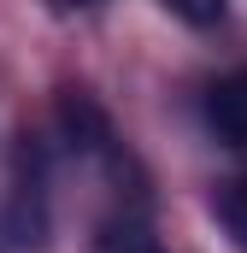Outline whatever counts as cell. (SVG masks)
Here are the masks:
<instances>
[{
	"label": "cell",
	"instance_id": "6da1fadb",
	"mask_svg": "<svg viewBox=\"0 0 247 253\" xmlns=\"http://www.w3.org/2000/svg\"><path fill=\"white\" fill-rule=\"evenodd\" d=\"M6 230L18 248H41L47 242V147L36 135L18 141V183L6 200Z\"/></svg>",
	"mask_w": 247,
	"mask_h": 253
},
{
	"label": "cell",
	"instance_id": "7a4b0ae2",
	"mask_svg": "<svg viewBox=\"0 0 247 253\" xmlns=\"http://www.w3.org/2000/svg\"><path fill=\"white\" fill-rule=\"evenodd\" d=\"M206 124L218 141L247 147V71H230L206 88Z\"/></svg>",
	"mask_w": 247,
	"mask_h": 253
},
{
	"label": "cell",
	"instance_id": "3957f363",
	"mask_svg": "<svg viewBox=\"0 0 247 253\" xmlns=\"http://www.w3.org/2000/svg\"><path fill=\"white\" fill-rule=\"evenodd\" d=\"M94 248L100 253H165V242L153 236V224H147L141 212H112V218L100 224Z\"/></svg>",
	"mask_w": 247,
	"mask_h": 253
},
{
	"label": "cell",
	"instance_id": "277c9868",
	"mask_svg": "<svg viewBox=\"0 0 247 253\" xmlns=\"http://www.w3.org/2000/svg\"><path fill=\"white\" fill-rule=\"evenodd\" d=\"M212 212H218V224H224L230 248L247 253V177H236V183H218V194H212Z\"/></svg>",
	"mask_w": 247,
	"mask_h": 253
},
{
	"label": "cell",
	"instance_id": "5b68a950",
	"mask_svg": "<svg viewBox=\"0 0 247 253\" xmlns=\"http://www.w3.org/2000/svg\"><path fill=\"white\" fill-rule=\"evenodd\" d=\"M183 24H194V30H212V24H224V0H165Z\"/></svg>",
	"mask_w": 247,
	"mask_h": 253
},
{
	"label": "cell",
	"instance_id": "8992f818",
	"mask_svg": "<svg viewBox=\"0 0 247 253\" xmlns=\"http://www.w3.org/2000/svg\"><path fill=\"white\" fill-rule=\"evenodd\" d=\"M53 12H82V6H94V0H47Z\"/></svg>",
	"mask_w": 247,
	"mask_h": 253
}]
</instances>
